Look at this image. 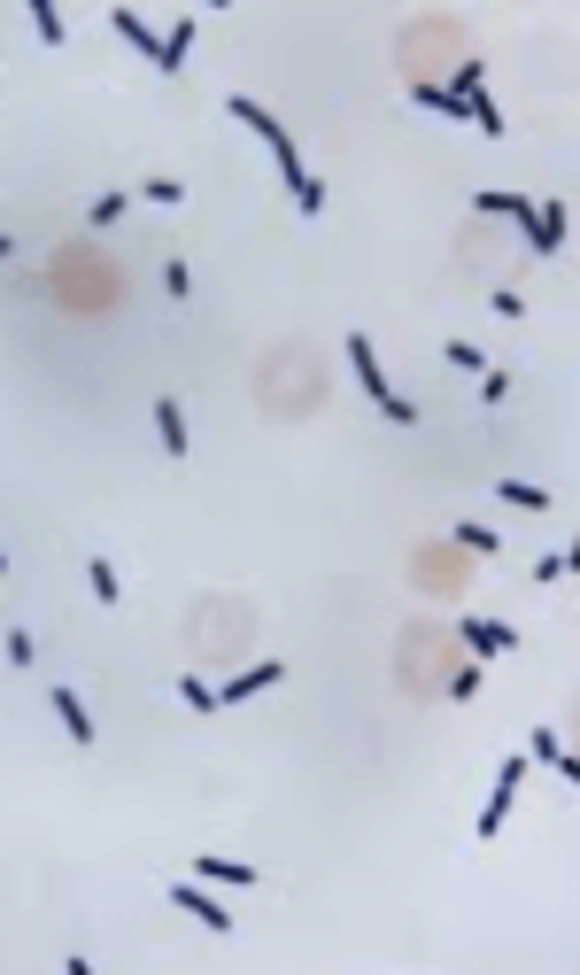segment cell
<instances>
[{
	"label": "cell",
	"instance_id": "7402d4cb",
	"mask_svg": "<svg viewBox=\"0 0 580 975\" xmlns=\"http://www.w3.org/2000/svg\"><path fill=\"white\" fill-rule=\"evenodd\" d=\"M8 256H16V240H0V264H8Z\"/></svg>",
	"mask_w": 580,
	"mask_h": 975
},
{
	"label": "cell",
	"instance_id": "ac0fdd59",
	"mask_svg": "<svg viewBox=\"0 0 580 975\" xmlns=\"http://www.w3.org/2000/svg\"><path fill=\"white\" fill-rule=\"evenodd\" d=\"M573 573V550H550V558H534V581H565Z\"/></svg>",
	"mask_w": 580,
	"mask_h": 975
},
{
	"label": "cell",
	"instance_id": "3957f363",
	"mask_svg": "<svg viewBox=\"0 0 580 975\" xmlns=\"http://www.w3.org/2000/svg\"><path fill=\"white\" fill-rule=\"evenodd\" d=\"M519 774H526V759H511V767L495 774V798H488V813H480V836L495 844V828L511 821V798H519Z\"/></svg>",
	"mask_w": 580,
	"mask_h": 975
},
{
	"label": "cell",
	"instance_id": "9c48e42d",
	"mask_svg": "<svg viewBox=\"0 0 580 975\" xmlns=\"http://www.w3.org/2000/svg\"><path fill=\"white\" fill-rule=\"evenodd\" d=\"M186 875H202V883H256L248 859H186Z\"/></svg>",
	"mask_w": 580,
	"mask_h": 975
},
{
	"label": "cell",
	"instance_id": "44dd1931",
	"mask_svg": "<svg viewBox=\"0 0 580 975\" xmlns=\"http://www.w3.org/2000/svg\"><path fill=\"white\" fill-rule=\"evenodd\" d=\"M140 194H147V202H186V186H178V178H147Z\"/></svg>",
	"mask_w": 580,
	"mask_h": 975
},
{
	"label": "cell",
	"instance_id": "5bb4252c",
	"mask_svg": "<svg viewBox=\"0 0 580 975\" xmlns=\"http://www.w3.org/2000/svg\"><path fill=\"white\" fill-rule=\"evenodd\" d=\"M86 589H93V604H109V612H116V596H124V589H116V573H109L101 558L86 565Z\"/></svg>",
	"mask_w": 580,
	"mask_h": 975
},
{
	"label": "cell",
	"instance_id": "7a4b0ae2",
	"mask_svg": "<svg viewBox=\"0 0 580 975\" xmlns=\"http://www.w3.org/2000/svg\"><path fill=\"white\" fill-rule=\"evenodd\" d=\"M171 906H178V914H186V921H202V929H217V937H225V929H232V914H225V906H217V898H209L202 883H171Z\"/></svg>",
	"mask_w": 580,
	"mask_h": 975
},
{
	"label": "cell",
	"instance_id": "6da1fadb",
	"mask_svg": "<svg viewBox=\"0 0 580 975\" xmlns=\"http://www.w3.org/2000/svg\"><path fill=\"white\" fill-rule=\"evenodd\" d=\"M348 364H356V380H364V395H372V411L387 418V426H418V411H410L403 395L387 387V372H379V356H372V333H348Z\"/></svg>",
	"mask_w": 580,
	"mask_h": 975
},
{
	"label": "cell",
	"instance_id": "9a60e30c",
	"mask_svg": "<svg viewBox=\"0 0 580 975\" xmlns=\"http://www.w3.org/2000/svg\"><path fill=\"white\" fill-rule=\"evenodd\" d=\"M480 681H488V666H480V658H464L457 674H449V697H472V689H480Z\"/></svg>",
	"mask_w": 580,
	"mask_h": 975
},
{
	"label": "cell",
	"instance_id": "ba28073f",
	"mask_svg": "<svg viewBox=\"0 0 580 975\" xmlns=\"http://www.w3.org/2000/svg\"><path fill=\"white\" fill-rule=\"evenodd\" d=\"M55 712H62V736H70V743H93V712H86L78 689H55Z\"/></svg>",
	"mask_w": 580,
	"mask_h": 975
},
{
	"label": "cell",
	"instance_id": "52a82bcc",
	"mask_svg": "<svg viewBox=\"0 0 580 975\" xmlns=\"http://www.w3.org/2000/svg\"><path fill=\"white\" fill-rule=\"evenodd\" d=\"M116 39H124V47H132V55H147V62H155V70H163V39H155V31H147L140 16H132V8H116Z\"/></svg>",
	"mask_w": 580,
	"mask_h": 975
},
{
	"label": "cell",
	"instance_id": "8992f818",
	"mask_svg": "<svg viewBox=\"0 0 580 975\" xmlns=\"http://www.w3.org/2000/svg\"><path fill=\"white\" fill-rule=\"evenodd\" d=\"M526 248H534V256H557V248H565V202L534 209V225H526Z\"/></svg>",
	"mask_w": 580,
	"mask_h": 975
},
{
	"label": "cell",
	"instance_id": "7c38bea8",
	"mask_svg": "<svg viewBox=\"0 0 580 975\" xmlns=\"http://www.w3.org/2000/svg\"><path fill=\"white\" fill-rule=\"evenodd\" d=\"M495 496L519 503V511H550V488H534V480H495Z\"/></svg>",
	"mask_w": 580,
	"mask_h": 975
},
{
	"label": "cell",
	"instance_id": "603a6c76",
	"mask_svg": "<svg viewBox=\"0 0 580 975\" xmlns=\"http://www.w3.org/2000/svg\"><path fill=\"white\" fill-rule=\"evenodd\" d=\"M0 573H8V550H0Z\"/></svg>",
	"mask_w": 580,
	"mask_h": 975
},
{
	"label": "cell",
	"instance_id": "5b68a950",
	"mask_svg": "<svg viewBox=\"0 0 580 975\" xmlns=\"http://www.w3.org/2000/svg\"><path fill=\"white\" fill-rule=\"evenodd\" d=\"M271 681H287V666H271V658H263V666H248V674H232L225 689H217V705H248V697L271 689Z\"/></svg>",
	"mask_w": 580,
	"mask_h": 975
},
{
	"label": "cell",
	"instance_id": "2e32d148",
	"mask_svg": "<svg viewBox=\"0 0 580 975\" xmlns=\"http://www.w3.org/2000/svg\"><path fill=\"white\" fill-rule=\"evenodd\" d=\"M31 31H39V39H47V47H62V16H55V8H47V0H39V8H31Z\"/></svg>",
	"mask_w": 580,
	"mask_h": 975
},
{
	"label": "cell",
	"instance_id": "e0dca14e",
	"mask_svg": "<svg viewBox=\"0 0 580 975\" xmlns=\"http://www.w3.org/2000/svg\"><path fill=\"white\" fill-rule=\"evenodd\" d=\"M457 542H464V550H480V558H495V550H503V542H495L488 527H472V519H464V527H457Z\"/></svg>",
	"mask_w": 580,
	"mask_h": 975
},
{
	"label": "cell",
	"instance_id": "277c9868",
	"mask_svg": "<svg viewBox=\"0 0 580 975\" xmlns=\"http://www.w3.org/2000/svg\"><path fill=\"white\" fill-rule=\"evenodd\" d=\"M464 643L480 650V658H511V650H519V627H503V620H464Z\"/></svg>",
	"mask_w": 580,
	"mask_h": 975
},
{
	"label": "cell",
	"instance_id": "8fae6325",
	"mask_svg": "<svg viewBox=\"0 0 580 975\" xmlns=\"http://www.w3.org/2000/svg\"><path fill=\"white\" fill-rule=\"evenodd\" d=\"M155 426H163V449H171V457H186V411H178L171 395L155 403Z\"/></svg>",
	"mask_w": 580,
	"mask_h": 975
},
{
	"label": "cell",
	"instance_id": "d6986e66",
	"mask_svg": "<svg viewBox=\"0 0 580 975\" xmlns=\"http://www.w3.org/2000/svg\"><path fill=\"white\" fill-rule=\"evenodd\" d=\"M86 217H93V225H101V233H109L116 217H124V194H101V202H93V209H86Z\"/></svg>",
	"mask_w": 580,
	"mask_h": 975
},
{
	"label": "cell",
	"instance_id": "ffe728a7",
	"mask_svg": "<svg viewBox=\"0 0 580 975\" xmlns=\"http://www.w3.org/2000/svg\"><path fill=\"white\" fill-rule=\"evenodd\" d=\"M163 287H171V302H194V271L171 264V271H163Z\"/></svg>",
	"mask_w": 580,
	"mask_h": 975
},
{
	"label": "cell",
	"instance_id": "4fadbf2b",
	"mask_svg": "<svg viewBox=\"0 0 580 975\" xmlns=\"http://www.w3.org/2000/svg\"><path fill=\"white\" fill-rule=\"evenodd\" d=\"M178 697H186V712H217V689L202 674H178Z\"/></svg>",
	"mask_w": 580,
	"mask_h": 975
},
{
	"label": "cell",
	"instance_id": "30bf717a",
	"mask_svg": "<svg viewBox=\"0 0 580 975\" xmlns=\"http://www.w3.org/2000/svg\"><path fill=\"white\" fill-rule=\"evenodd\" d=\"M526 759H542V767H557L565 782H573V751L557 743V728H534V743H526Z\"/></svg>",
	"mask_w": 580,
	"mask_h": 975
}]
</instances>
